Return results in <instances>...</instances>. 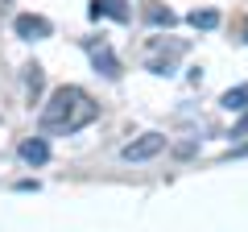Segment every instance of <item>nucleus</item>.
Returning <instances> with one entry per match:
<instances>
[{
  "label": "nucleus",
  "instance_id": "nucleus-1",
  "mask_svg": "<svg viewBox=\"0 0 248 232\" xmlns=\"http://www.w3.org/2000/svg\"><path fill=\"white\" fill-rule=\"evenodd\" d=\"M95 99L83 87L66 83V87H54V96L42 104V133H79L83 125L95 120Z\"/></svg>",
  "mask_w": 248,
  "mask_h": 232
},
{
  "label": "nucleus",
  "instance_id": "nucleus-2",
  "mask_svg": "<svg viewBox=\"0 0 248 232\" xmlns=\"http://www.w3.org/2000/svg\"><path fill=\"white\" fill-rule=\"evenodd\" d=\"M87 58H91V66H95L99 75H108V79H120V58L112 54V46L104 42V37H87Z\"/></svg>",
  "mask_w": 248,
  "mask_h": 232
},
{
  "label": "nucleus",
  "instance_id": "nucleus-3",
  "mask_svg": "<svg viewBox=\"0 0 248 232\" xmlns=\"http://www.w3.org/2000/svg\"><path fill=\"white\" fill-rule=\"evenodd\" d=\"M166 149V137L161 133H145V137H137V141H128L124 145V162H149V158H157V153Z\"/></svg>",
  "mask_w": 248,
  "mask_h": 232
},
{
  "label": "nucleus",
  "instance_id": "nucleus-4",
  "mask_svg": "<svg viewBox=\"0 0 248 232\" xmlns=\"http://www.w3.org/2000/svg\"><path fill=\"white\" fill-rule=\"evenodd\" d=\"M13 29H17V37H25V42H42V37H50V21L37 17V13H21V17L13 21Z\"/></svg>",
  "mask_w": 248,
  "mask_h": 232
},
{
  "label": "nucleus",
  "instance_id": "nucleus-5",
  "mask_svg": "<svg viewBox=\"0 0 248 232\" xmlns=\"http://www.w3.org/2000/svg\"><path fill=\"white\" fill-rule=\"evenodd\" d=\"M17 153H21L25 166H46V162H50V141H46V137H25Z\"/></svg>",
  "mask_w": 248,
  "mask_h": 232
},
{
  "label": "nucleus",
  "instance_id": "nucleus-6",
  "mask_svg": "<svg viewBox=\"0 0 248 232\" xmlns=\"http://www.w3.org/2000/svg\"><path fill=\"white\" fill-rule=\"evenodd\" d=\"M91 17H112V21H128V17H133V13H128V0H91Z\"/></svg>",
  "mask_w": 248,
  "mask_h": 232
},
{
  "label": "nucleus",
  "instance_id": "nucleus-7",
  "mask_svg": "<svg viewBox=\"0 0 248 232\" xmlns=\"http://www.w3.org/2000/svg\"><path fill=\"white\" fill-rule=\"evenodd\" d=\"M145 21H149V25H174V13L166 9V4H157V0H149V4H145Z\"/></svg>",
  "mask_w": 248,
  "mask_h": 232
},
{
  "label": "nucleus",
  "instance_id": "nucleus-8",
  "mask_svg": "<svg viewBox=\"0 0 248 232\" xmlns=\"http://www.w3.org/2000/svg\"><path fill=\"white\" fill-rule=\"evenodd\" d=\"M219 104L228 108V112H240V108H248V87H228Z\"/></svg>",
  "mask_w": 248,
  "mask_h": 232
},
{
  "label": "nucleus",
  "instance_id": "nucleus-9",
  "mask_svg": "<svg viewBox=\"0 0 248 232\" xmlns=\"http://www.w3.org/2000/svg\"><path fill=\"white\" fill-rule=\"evenodd\" d=\"M190 25H195V29H215V25H219V13H215V9H195V13H190Z\"/></svg>",
  "mask_w": 248,
  "mask_h": 232
},
{
  "label": "nucleus",
  "instance_id": "nucleus-10",
  "mask_svg": "<svg viewBox=\"0 0 248 232\" xmlns=\"http://www.w3.org/2000/svg\"><path fill=\"white\" fill-rule=\"evenodd\" d=\"M25 83H29V91H42V66H25Z\"/></svg>",
  "mask_w": 248,
  "mask_h": 232
},
{
  "label": "nucleus",
  "instance_id": "nucleus-11",
  "mask_svg": "<svg viewBox=\"0 0 248 232\" xmlns=\"http://www.w3.org/2000/svg\"><path fill=\"white\" fill-rule=\"evenodd\" d=\"M244 37H248V21H244Z\"/></svg>",
  "mask_w": 248,
  "mask_h": 232
}]
</instances>
